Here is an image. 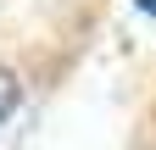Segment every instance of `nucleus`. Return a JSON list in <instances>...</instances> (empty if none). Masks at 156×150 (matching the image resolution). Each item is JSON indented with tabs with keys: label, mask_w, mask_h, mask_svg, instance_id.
Listing matches in <instances>:
<instances>
[{
	"label": "nucleus",
	"mask_w": 156,
	"mask_h": 150,
	"mask_svg": "<svg viewBox=\"0 0 156 150\" xmlns=\"http://www.w3.org/2000/svg\"><path fill=\"white\" fill-rule=\"evenodd\" d=\"M17 100H23V84H17V72H6V67H0V122L17 111Z\"/></svg>",
	"instance_id": "1"
},
{
	"label": "nucleus",
	"mask_w": 156,
	"mask_h": 150,
	"mask_svg": "<svg viewBox=\"0 0 156 150\" xmlns=\"http://www.w3.org/2000/svg\"><path fill=\"white\" fill-rule=\"evenodd\" d=\"M134 6H140V11H151V17H156V0H134Z\"/></svg>",
	"instance_id": "2"
}]
</instances>
